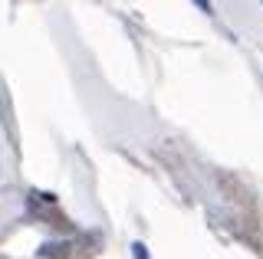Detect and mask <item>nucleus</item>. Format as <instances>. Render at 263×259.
I'll return each instance as SVG.
<instances>
[{
  "label": "nucleus",
  "mask_w": 263,
  "mask_h": 259,
  "mask_svg": "<svg viewBox=\"0 0 263 259\" xmlns=\"http://www.w3.org/2000/svg\"><path fill=\"white\" fill-rule=\"evenodd\" d=\"M197 7H201V10H208V13H211V0H197Z\"/></svg>",
  "instance_id": "nucleus-1"
}]
</instances>
